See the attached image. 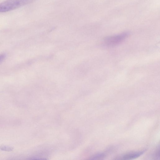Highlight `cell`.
I'll return each instance as SVG.
<instances>
[{
    "label": "cell",
    "instance_id": "6da1fadb",
    "mask_svg": "<svg viewBox=\"0 0 160 160\" xmlns=\"http://www.w3.org/2000/svg\"><path fill=\"white\" fill-rule=\"evenodd\" d=\"M32 0H7L0 3V12H6L24 5Z\"/></svg>",
    "mask_w": 160,
    "mask_h": 160
},
{
    "label": "cell",
    "instance_id": "7a4b0ae2",
    "mask_svg": "<svg viewBox=\"0 0 160 160\" xmlns=\"http://www.w3.org/2000/svg\"><path fill=\"white\" fill-rule=\"evenodd\" d=\"M129 35V32H125L107 37L104 40V43L108 46H114L118 45L124 41Z\"/></svg>",
    "mask_w": 160,
    "mask_h": 160
},
{
    "label": "cell",
    "instance_id": "3957f363",
    "mask_svg": "<svg viewBox=\"0 0 160 160\" xmlns=\"http://www.w3.org/2000/svg\"><path fill=\"white\" fill-rule=\"evenodd\" d=\"M144 152V150H143L141 151L128 153L120 156L119 159L127 160L135 159L143 154Z\"/></svg>",
    "mask_w": 160,
    "mask_h": 160
},
{
    "label": "cell",
    "instance_id": "277c9868",
    "mask_svg": "<svg viewBox=\"0 0 160 160\" xmlns=\"http://www.w3.org/2000/svg\"><path fill=\"white\" fill-rule=\"evenodd\" d=\"M105 155L103 153H99L95 155H94L92 157L91 159H101L103 158L104 157Z\"/></svg>",
    "mask_w": 160,
    "mask_h": 160
},
{
    "label": "cell",
    "instance_id": "5b68a950",
    "mask_svg": "<svg viewBox=\"0 0 160 160\" xmlns=\"http://www.w3.org/2000/svg\"><path fill=\"white\" fill-rule=\"evenodd\" d=\"M5 55L4 54H0V62H1L5 58Z\"/></svg>",
    "mask_w": 160,
    "mask_h": 160
},
{
    "label": "cell",
    "instance_id": "8992f818",
    "mask_svg": "<svg viewBox=\"0 0 160 160\" xmlns=\"http://www.w3.org/2000/svg\"><path fill=\"white\" fill-rule=\"evenodd\" d=\"M2 150H11L12 149L10 147H2Z\"/></svg>",
    "mask_w": 160,
    "mask_h": 160
}]
</instances>
